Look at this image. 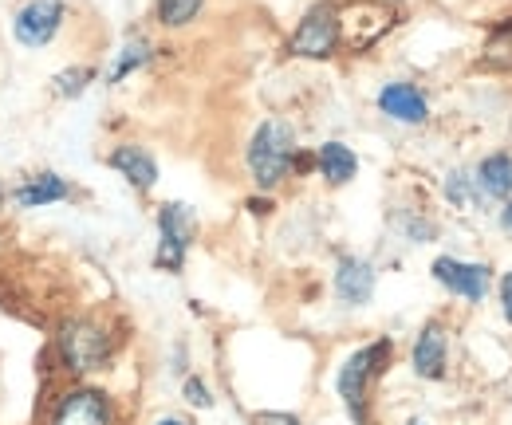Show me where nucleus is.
I'll return each instance as SVG.
<instances>
[{
	"mask_svg": "<svg viewBox=\"0 0 512 425\" xmlns=\"http://www.w3.org/2000/svg\"><path fill=\"white\" fill-rule=\"evenodd\" d=\"M390 355H394L390 339H375V343L359 347L347 363L339 366V374H335V394H339L347 418L355 425H371V386H375V378L386 374Z\"/></svg>",
	"mask_w": 512,
	"mask_h": 425,
	"instance_id": "1",
	"label": "nucleus"
},
{
	"mask_svg": "<svg viewBox=\"0 0 512 425\" xmlns=\"http://www.w3.org/2000/svg\"><path fill=\"white\" fill-rule=\"evenodd\" d=\"M296 130L284 119H264L256 126V134L249 138V174H253L256 189H276L292 178L296 170Z\"/></svg>",
	"mask_w": 512,
	"mask_h": 425,
	"instance_id": "2",
	"label": "nucleus"
},
{
	"mask_svg": "<svg viewBox=\"0 0 512 425\" xmlns=\"http://www.w3.org/2000/svg\"><path fill=\"white\" fill-rule=\"evenodd\" d=\"M111 355H115V335L99 319L75 315V319L60 323V331H56V359H60L67 374L83 378V374L107 370Z\"/></svg>",
	"mask_w": 512,
	"mask_h": 425,
	"instance_id": "3",
	"label": "nucleus"
},
{
	"mask_svg": "<svg viewBox=\"0 0 512 425\" xmlns=\"http://www.w3.org/2000/svg\"><path fill=\"white\" fill-rule=\"evenodd\" d=\"M335 52H339V4L320 0L296 24V32L288 40V56H296V60H331Z\"/></svg>",
	"mask_w": 512,
	"mask_h": 425,
	"instance_id": "4",
	"label": "nucleus"
},
{
	"mask_svg": "<svg viewBox=\"0 0 512 425\" xmlns=\"http://www.w3.org/2000/svg\"><path fill=\"white\" fill-rule=\"evenodd\" d=\"M398 8L383 0H355L347 8H339V44L351 52H367L371 44H379L386 32L394 28Z\"/></svg>",
	"mask_w": 512,
	"mask_h": 425,
	"instance_id": "5",
	"label": "nucleus"
},
{
	"mask_svg": "<svg viewBox=\"0 0 512 425\" xmlns=\"http://www.w3.org/2000/svg\"><path fill=\"white\" fill-rule=\"evenodd\" d=\"M197 233V221H193V209L182 201H166L158 209V252H154V268L162 272H182L186 264V252Z\"/></svg>",
	"mask_w": 512,
	"mask_h": 425,
	"instance_id": "6",
	"label": "nucleus"
},
{
	"mask_svg": "<svg viewBox=\"0 0 512 425\" xmlns=\"http://www.w3.org/2000/svg\"><path fill=\"white\" fill-rule=\"evenodd\" d=\"M48 425H115V402L107 390L71 386L52 402Z\"/></svg>",
	"mask_w": 512,
	"mask_h": 425,
	"instance_id": "7",
	"label": "nucleus"
},
{
	"mask_svg": "<svg viewBox=\"0 0 512 425\" xmlns=\"http://www.w3.org/2000/svg\"><path fill=\"white\" fill-rule=\"evenodd\" d=\"M64 16V0H24L16 8V16H12V36L24 48H44L64 28Z\"/></svg>",
	"mask_w": 512,
	"mask_h": 425,
	"instance_id": "8",
	"label": "nucleus"
},
{
	"mask_svg": "<svg viewBox=\"0 0 512 425\" xmlns=\"http://www.w3.org/2000/svg\"><path fill=\"white\" fill-rule=\"evenodd\" d=\"M430 272L446 292L469 300V304H481L489 296V284H493V268L489 264H473V260H457V256H438L430 264Z\"/></svg>",
	"mask_w": 512,
	"mask_h": 425,
	"instance_id": "9",
	"label": "nucleus"
},
{
	"mask_svg": "<svg viewBox=\"0 0 512 425\" xmlns=\"http://www.w3.org/2000/svg\"><path fill=\"white\" fill-rule=\"evenodd\" d=\"M331 284H335V296H339L343 307H363V304H371V296H375L379 272H375V264L363 260V256H339Z\"/></svg>",
	"mask_w": 512,
	"mask_h": 425,
	"instance_id": "10",
	"label": "nucleus"
},
{
	"mask_svg": "<svg viewBox=\"0 0 512 425\" xmlns=\"http://www.w3.org/2000/svg\"><path fill=\"white\" fill-rule=\"evenodd\" d=\"M379 111H383L386 119L402 122V126H422V122L430 119V99H426L422 87L398 79V83H386L383 91H379Z\"/></svg>",
	"mask_w": 512,
	"mask_h": 425,
	"instance_id": "11",
	"label": "nucleus"
},
{
	"mask_svg": "<svg viewBox=\"0 0 512 425\" xmlns=\"http://www.w3.org/2000/svg\"><path fill=\"white\" fill-rule=\"evenodd\" d=\"M449 363V335L438 319H430L418 339H414V351H410V366L418 378H442Z\"/></svg>",
	"mask_w": 512,
	"mask_h": 425,
	"instance_id": "12",
	"label": "nucleus"
},
{
	"mask_svg": "<svg viewBox=\"0 0 512 425\" xmlns=\"http://www.w3.org/2000/svg\"><path fill=\"white\" fill-rule=\"evenodd\" d=\"M107 166H111V170H119V174H123L138 193H150V189L158 185V162H154V154H150V150H142V146H134V142L115 146V150H111V158H107Z\"/></svg>",
	"mask_w": 512,
	"mask_h": 425,
	"instance_id": "13",
	"label": "nucleus"
},
{
	"mask_svg": "<svg viewBox=\"0 0 512 425\" xmlns=\"http://www.w3.org/2000/svg\"><path fill=\"white\" fill-rule=\"evenodd\" d=\"M67 197H71V185L60 174H52V170L32 174V178H24L12 189V201L20 209H44V205H56V201H67Z\"/></svg>",
	"mask_w": 512,
	"mask_h": 425,
	"instance_id": "14",
	"label": "nucleus"
},
{
	"mask_svg": "<svg viewBox=\"0 0 512 425\" xmlns=\"http://www.w3.org/2000/svg\"><path fill=\"white\" fill-rule=\"evenodd\" d=\"M473 182H477V189H481V197H489V201H509L512 197V154H505V150L489 154V158L477 166Z\"/></svg>",
	"mask_w": 512,
	"mask_h": 425,
	"instance_id": "15",
	"label": "nucleus"
},
{
	"mask_svg": "<svg viewBox=\"0 0 512 425\" xmlns=\"http://www.w3.org/2000/svg\"><path fill=\"white\" fill-rule=\"evenodd\" d=\"M316 170L327 185H347L359 174V158L347 142H323L316 150Z\"/></svg>",
	"mask_w": 512,
	"mask_h": 425,
	"instance_id": "16",
	"label": "nucleus"
},
{
	"mask_svg": "<svg viewBox=\"0 0 512 425\" xmlns=\"http://www.w3.org/2000/svg\"><path fill=\"white\" fill-rule=\"evenodd\" d=\"M446 197L457 205V209H481V205H485V197H481L477 182H473L469 174H461V170H453V174L446 178Z\"/></svg>",
	"mask_w": 512,
	"mask_h": 425,
	"instance_id": "17",
	"label": "nucleus"
},
{
	"mask_svg": "<svg viewBox=\"0 0 512 425\" xmlns=\"http://www.w3.org/2000/svg\"><path fill=\"white\" fill-rule=\"evenodd\" d=\"M205 0H158V24L162 28H186L197 20Z\"/></svg>",
	"mask_w": 512,
	"mask_h": 425,
	"instance_id": "18",
	"label": "nucleus"
},
{
	"mask_svg": "<svg viewBox=\"0 0 512 425\" xmlns=\"http://www.w3.org/2000/svg\"><path fill=\"white\" fill-rule=\"evenodd\" d=\"M146 63H150V44H146V40H130L127 48L119 52V60L111 67L107 83H123L130 71H138V67H146Z\"/></svg>",
	"mask_w": 512,
	"mask_h": 425,
	"instance_id": "19",
	"label": "nucleus"
},
{
	"mask_svg": "<svg viewBox=\"0 0 512 425\" xmlns=\"http://www.w3.org/2000/svg\"><path fill=\"white\" fill-rule=\"evenodd\" d=\"M52 83H56V95L60 99H79L87 91V83H95V67H67Z\"/></svg>",
	"mask_w": 512,
	"mask_h": 425,
	"instance_id": "20",
	"label": "nucleus"
},
{
	"mask_svg": "<svg viewBox=\"0 0 512 425\" xmlns=\"http://www.w3.org/2000/svg\"><path fill=\"white\" fill-rule=\"evenodd\" d=\"M182 394H186V402L197 406V410H209V406H213V390H209L201 378H186V382H182Z\"/></svg>",
	"mask_w": 512,
	"mask_h": 425,
	"instance_id": "21",
	"label": "nucleus"
},
{
	"mask_svg": "<svg viewBox=\"0 0 512 425\" xmlns=\"http://www.w3.org/2000/svg\"><path fill=\"white\" fill-rule=\"evenodd\" d=\"M253 425H300L296 414H284V410H264V414H256Z\"/></svg>",
	"mask_w": 512,
	"mask_h": 425,
	"instance_id": "22",
	"label": "nucleus"
},
{
	"mask_svg": "<svg viewBox=\"0 0 512 425\" xmlns=\"http://www.w3.org/2000/svg\"><path fill=\"white\" fill-rule=\"evenodd\" d=\"M501 311H505V319L512 323V272L501 276Z\"/></svg>",
	"mask_w": 512,
	"mask_h": 425,
	"instance_id": "23",
	"label": "nucleus"
},
{
	"mask_svg": "<svg viewBox=\"0 0 512 425\" xmlns=\"http://www.w3.org/2000/svg\"><path fill=\"white\" fill-rule=\"evenodd\" d=\"M249 209H253V213H268V201H260V197H253V201H249Z\"/></svg>",
	"mask_w": 512,
	"mask_h": 425,
	"instance_id": "24",
	"label": "nucleus"
},
{
	"mask_svg": "<svg viewBox=\"0 0 512 425\" xmlns=\"http://www.w3.org/2000/svg\"><path fill=\"white\" fill-rule=\"evenodd\" d=\"M501 221H505V229L512 233V197H509V205H505V213H501Z\"/></svg>",
	"mask_w": 512,
	"mask_h": 425,
	"instance_id": "25",
	"label": "nucleus"
},
{
	"mask_svg": "<svg viewBox=\"0 0 512 425\" xmlns=\"http://www.w3.org/2000/svg\"><path fill=\"white\" fill-rule=\"evenodd\" d=\"M154 425H190V422H186V418H158Z\"/></svg>",
	"mask_w": 512,
	"mask_h": 425,
	"instance_id": "26",
	"label": "nucleus"
},
{
	"mask_svg": "<svg viewBox=\"0 0 512 425\" xmlns=\"http://www.w3.org/2000/svg\"><path fill=\"white\" fill-rule=\"evenodd\" d=\"M4 197H8V193H4V185H0V205H4Z\"/></svg>",
	"mask_w": 512,
	"mask_h": 425,
	"instance_id": "27",
	"label": "nucleus"
},
{
	"mask_svg": "<svg viewBox=\"0 0 512 425\" xmlns=\"http://www.w3.org/2000/svg\"><path fill=\"white\" fill-rule=\"evenodd\" d=\"M410 425H422V422H410Z\"/></svg>",
	"mask_w": 512,
	"mask_h": 425,
	"instance_id": "28",
	"label": "nucleus"
}]
</instances>
